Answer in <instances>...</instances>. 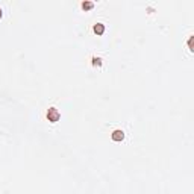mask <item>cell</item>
Segmentation results:
<instances>
[{"instance_id": "cell-1", "label": "cell", "mask_w": 194, "mask_h": 194, "mask_svg": "<svg viewBox=\"0 0 194 194\" xmlns=\"http://www.w3.org/2000/svg\"><path fill=\"white\" fill-rule=\"evenodd\" d=\"M59 112H58V109L56 108H50L49 109V112H47V118H49V121H52V123H56L58 120H59Z\"/></svg>"}, {"instance_id": "cell-2", "label": "cell", "mask_w": 194, "mask_h": 194, "mask_svg": "<svg viewBox=\"0 0 194 194\" xmlns=\"http://www.w3.org/2000/svg\"><path fill=\"white\" fill-rule=\"evenodd\" d=\"M123 138H125V132L123 130H114L112 132V139L114 141H121Z\"/></svg>"}, {"instance_id": "cell-3", "label": "cell", "mask_w": 194, "mask_h": 194, "mask_svg": "<svg viewBox=\"0 0 194 194\" xmlns=\"http://www.w3.org/2000/svg\"><path fill=\"white\" fill-rule=\"evenodd\" d=\"M94 32H96L97 35H102V33L105 32V26L100 24V23H97V24L94 26Z\"/></svg>"}, {"instance_id": "cell-4", "label": "cell", "mask_w": 194, "mask_h": 194, "mask_svg": "<svg viewBox=\"0 0 194 194\" xmlns=\"http://www.w3.org/2000/svg\"><path fill=\"white\" fill-rule=\"evenodd\" d=\"M93 6H94V5H93L91 2H85V3L82 5V8H84V9H91Z\"/></svg>"}, {"instance_id": "cell-5", "label": "cell", "mask_w": 194, "mask_h": 194, "mask_svg": "<svg viewBox=\"0 0 194 194\" xmlns=\"http://www.w3.org/2000/svg\"><path fill=\"white\" fill-rule=\"evenodd\" d=\"M0 18H2V9H0Z\"/></svg>"}]
</instances>
